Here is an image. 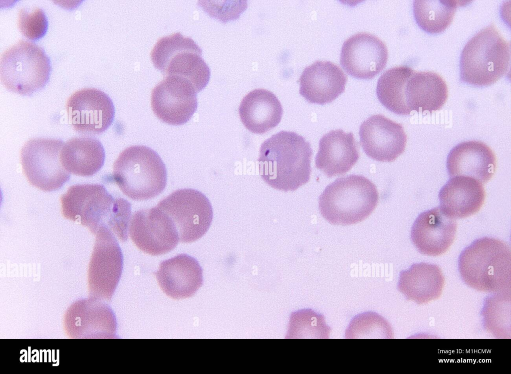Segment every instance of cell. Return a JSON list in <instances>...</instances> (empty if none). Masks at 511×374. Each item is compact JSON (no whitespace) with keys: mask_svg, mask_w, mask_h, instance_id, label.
Masks as SVG:
<instances>
[{"mask_svg":"<svg viewBox=\"0 0 511 374\" xmlns=\"http://www.w3.org/2000/svg\"><path fill=\"white\" fill-rule=\"evenodd\" d=\"M197 93L188 80L168 76L160 82L151 93V107L162 121L171 125L187 123L197 110Z\"/></svg>","mask_w":511,"mask_h":374,"instance_id":"12","label":"cell"},{"mask_svg":"<svg viewBox=\"0 0 511 374\" xmlns=\"http://www.w3.org/2000/svg\"><path fill=\"white\" fill-rule=\"evenodd\" d=\"M444 284V278L438 266L421 262L400 272L397 287L407 300L422 304L438 299Z\"/></svg>","mask_w":511,"mask_h":374,"instance_id":"24","label":"cell"},{"mask_svg":"<svg viewBox=\"0 0 511 374\" xmlns=\"http://www.w3.org/2000/svg\"><path fill=\"white\" fill-rule=\"evenodd\" d=\"M59 139L34 138L26 142L20 152L22 171L29 183L45 191L60 188L70 179L63 167Z\"/></svg>","mask_w":511,"mask_h":374,"instance_id":"9","label":"cell"},{"mask_svg":"<svg viewBox=\"0 0 511 374\" xmlns=\"http://www.w3.org/2000/svg\"><path fill=\"white\" fill-rule=\"evenodd\" d=\"M112 177L121 191L136 200L156 197L167 184V171L162 159L144 146L124 150L114 163Z\"/></svg>","mask_w":511,"mask_h":374,"instance_id":"6","label":"cell"},{"mask_svg":"<svg viewBox=\"0 0 511 374\" xmlns=\"http://www.w3.org/2000/svg\"><path fill=\"white\" fill-rule=\"evenodd\" d=\"M207 5L206 12L224 22L238 18L247 7V1H216Z\"/></svg>","mask_w":511,"mask_h":374,"instance_id":"33","label":"cell"},{"mask_svg":"<svg viewBox=\"0 0 511 374\" xmlns=\"http://www.w3.org/2000/svg\"><path fill=\"white\" fill-rule=\"evenodd\" d=\"M359 134L363 151L374 160L392 162L405 151L407 138L402 125L382 115L365 120Z\"/></svg>","mask_w":511,"mask_h":374,"instance_id":"16","label":"cell"},{"mask_svg":"<svg viewBox=\"0 0 511 374\" xmlns=\"http://www.w3.org/2000/svg\"><path fill=\"white\" fill-rule=\"evenodd\" d=\"M446 166L451 177H468L486 183L495 173L496 157L485 143L467 141L458 144L451 150Z\"/></svg>","mask_w":511,"mask_h":374,"instance_id":"20","label":"cell"},{"mask_svg":"<svg viewBox=\"0 0 511 374\" xmlns=\"http://www.w3.org/2000/svg\"><path fill=\"white\" fill-rule=\"evenodd\" d=\"M458 2L457 0H414V18L419 26L426 32L433 34L441 32L452 22Z\"/></svg>","mask_w":511,"mask_h":374,"instance_id":"28","label":"cell"},{"mask_svg":"<svg viewBox=\"0 0 511 374\" xmlns=\"http://www.w3.org/2000/svg\"><path fill=\"white\" fill-rule=\"evenodd\" d=\"M486 299L482 311L484 326L498 338L510 336V318H508V308L511 307V296L507 292H500Z\"/></svg>","mask_w":511,"mask_h":374,"instance_id":"29","label":"cell"},{"mask_svg":"<svg viewBox=\"0 0 511 374\" xmlns=\"http://www.w3.org/2000/svg\"><path fill=\"white\" fill-rule=\"evenodd\" d=\"M288 331L295 338L328 339L331 329L322 314L303 309L291 314Z\"/></svg>","mask_w":511,"mask_h":374,"instance_id":"31","label":"cell"},{"mask_svg":"<svg viewBox=\"0 0 511 374\" xmlns=\"http://www.w3.org/2000/svg\"><path fill=\"white\" fill-rule=\"evenodd\" d=\"M439 206L442 211L453 218H462L477 213L486 197L480 182L468 177H452L439 193Z\"/></svg>","mask_w":511,"mask_h":374,"instance_id":"22","label":"cell"},{"mask_svg":"<svg viewBox=\"0 0 511 374\" xmlns=\"http://www.w3.org/2000/svg\"><path fill=\"white\" fill-rule=\"evenodd\" d=\"M456 220L436 207L422 212L415 220L411 240L421 254L438 256L453 243L457 231Z\"/></svg>","mask_w":511,"mask_h":374,"instance_id":"17","label":"cell"},{"mask_svg":"<svg viewBox=\"0 0 511 374\" xmlns=\"http://www.w3.org/2000/svg\"><path fill=\"white\" fill-rule=\"evenodd\" d=\"M96 235L89 264V283L103 297L110 299L122 274L123 255L109 228L101 227Z\"/></svg>","mask_w":511,"mask_h":374,"instance_id":"14","label":"cell"},{"mask_svg":"<svg viewBox=\"0 0 511 374\" xmlns=\"http://www.w3.org/2000/svg\"><path fill=\"white\" fill-rule=\"evenodd\" d=\"M202 55V50L191 38L177 32L160 38L151 51V58L164 75L188 80L198 93L206 87L211 75Z\"/></svg>","mask_w":511,"mask_h":374,"instance_id":"8","label":"cell"},{"mask_svg":"<svg viewBox=\"0 0 511 374\" xmlns=\"http://www.w3.org/2000/svg\"><path fill=\"white\" fill-rule=\"evenodd\" d=\"M510 59V42L490 24L465 46L460 58V80L476 86L493 84L507 74Z\"/></svg>","mask_w":511,"mask_h":374,"instance_id":"4","label":"cell"},{"mask_svg":"<svg viewBox=\"0 0 511 374\" xmlns=\"http://www.w3.org/2000/svg\"><path fill=\"white\" fill-rule=\"evenodd\" d=\"M299 81V93L307 101L324 105L344 92L347 78L334 63L317 61L304 69Z\"/></svg>","mask_w":511,"mask_h":374,"instance_id":"19","label":"cell"},{"mask_svg":"<svg viewBox=\"0 0 511 374\" xmlns=\"http://www.w3.org/2000/svg\"><path fill=\"white\" fill-rule=\"evenodd\" d=\"M51 62L44 49L33 42L20 40L7 48L0 59L2 83L9 91L30 96L49 79Z\"/></svg>","mask_w":511,"mask_h":374,"instance_id":"7","label":"cell"},{"mask_svg":"<svg viewBox=\"0 0 511 374\" xmlns=\"http://www.w3.org/2000/svg\"><path fill=\"white\" fill-rule=\"evenodd\" d=\"M379 194L375 185L361 175L337 179L320 195L319 209L329 223L348 225L360 222L376 207Z\"/></svg>","mask_w":511,"mask_h":374,"instance_id":"5","label":"cell"},{"mask_svg":"<svg viewBox=\"0 0 511 374\" xmlns=\"http://www.w3.org/2000/svg\"><path fill=\"white\" fill-rule=\"evenodd\" d=\"M346 339H392L389 323L380 315L372 312L355 316L345 331Z\"/></svg>","mask_w":511,"mask_h":374,"instance_id":"30","label":"cell"},{"mask_svg":"<svg viewBox=\"0 0 511 374\" xmlns=\"http://www.w3.org/2000/svg\"><path fill=\"white\" fill-rule=\"evenodd\" d=\"M415 71L407 66L390 68L379 77L376 94L380 103L388 110L399 115H409L406 100L407 83Z\"/></svg>","mask_w":511,"mask_h":374,"instance_id":"27","label":"cell"},{"mask_svg":"<svg viewBox=\"0 0 511 374\" xmlns=\"http://www.w3.org/2000/svg\"><path fill=\"white\" fill-rule=\"evenodd\" d=\"M105 154L97 139L75 137L67 141L60 152V160L70 173L82 177L91 176L102 167Z\"/></svg>","mask_w":511,"mask_h":374,"instance_id":"25","label":"cell"},{"mask_svg":"<svg viewBox=\"0 0 511 374\" xmlns=\"http://www.w3.org/2000/svg\"><path fill=\"white\" fill-rule=\"evenodd\" d=\"M17 25L24 36L35 40L41 38L46 32L48 21L41 8H22L18 12Z\"/></svg>","mask_w":511,"mask_h":374,"instance_id":"32","label":"cell"},{"mask_svg":"<svg viewBox=\"0 0 511 374\" xmlns=\"http://www.w3.org/2000/svg\"><path fill=\"white\" fill-rule=\"evenodd\" d=\"M458 268L464 282L479 291L506 292L511 286V248L485 237L475 240L460 255Z\"/></svg>","mask_w":511,"mask_h":374,"instance_id":"3","label":"cell"},{"mask_svg":"<svg viewBox=\"0 0 511 374\" xmlns=\"http://www.w3.org/2000/svg\"><path fill=\"white\" fill-rule=\"evenodd\" d=\"M66 108L73 129L86 135L103 133L112 124L115 115L111 98L96 88L76 91L68 98Z\"/></svg>","mask_w":511,"mask_h":374,"instance_id":"13","label":"cell"},{"mask_svg":"<svg viewBox=\"0 0 511 374\" xmlns=\"http://www.w3.org/2000/svg\"><path fill=\"white\" fill-rule=\"evenodd\" d=\"M129 233L140 250L151 255L167 253L179 241L172 220L157 206L135 212L130 221Z\"/></svg>","mask_w":511,"mask_h":374,"instance_id":"11","label":"cell"},{"mask_svg":"<svg viewBox=\"0 0 511 374\" xmlns=\"http://www.w3.org/2000/svg\"><path fill=\"white\" fill-rule=\"evenodd\" d=\"M312 150L304 138L280 131L261 145L257 159L262 179L273 188L294 191L309 180Z\"/></svg>","mask_w":511,"mask_h":374,"instance_id":"2","label":"cell"},{"mask_svg":"<svg viewBox=\"0 0 511 374\" xmlns=\"http://www.w3.org/2000/svg\"><path fill=\"white\" fill-rule=\"evenodd\" d=\"M359 158L358 145L353 133L341 129L332 130L319 141L315 166L331 178L348 172Z\"/></svg>","mask_w":511,"mask_h":374,"instance_id":"21","label":"cell"},{"mask_svg":"<svg viewBox=\"0 0 511 374\" xmlns=\"http://www.w3.org/2000/svg\"><path fill=\"white\" fill-rule=\"evenodd\" d=\"M155 275L162 291L175 299L193 296L203 283V270L199 262L186 254L161 262Z\"/></svg>","mask_w":511,"mask_h":374,"instance_id":"18","label":"cell"},{"mask_svg":"<svg viewBox=\"0 0 511 374\" xmlns=\"http://www.w3.org/2000/svg\"><path fill=\"white\" fill-rule=\"evenodd\" d=\"M448 97L446 83L432 72H415L406 87V100L411 112H433L442 108Z\"/></svg>","mask_w":511,"mask_h":374,"instance_id":"26","label":"cell"},{"mask_svg":"<svg viewBox=\"0 0 511 374\" xmlns=\"http://www.w3.org/2000/svg\"><path fill=\"white\" fill-rule=\"evenodd\" d=\"M245 127L255 134H263L280 122L283 109L275 95L263 89H256L242 99L239 108Z\"/></svg>","mask_w":511,"mask_h":374,"instance_id":"23","label":"cell"},{"mask_svg":"<svg viewBox=\"0 0 511 374\" xmlns=\"http://www.w3.org/2000/svg\"><path fill=\"white\" fill-rule=\"evenodd\" d=\"M63 215L78 222L96 234L109 228L121 241L128 239L131 207L126 199L114 198L102 185L71 186L60 198Z\"/></svg>","mask_w":511,"mask_h":374,"instance_id":"1","label":"cell"},{"mask_svg":"<svg viewBox=\"0 0 511 374\" xmlns=\"http://www.w3.org/2000/svg\"><path fill=\"white\" fill-rule=\"evenodd\" d=\"M157 206L171 218L182 242H192L202 237L213 220V208L209 199L196 189L177 190Z\"/></svg>","mask_w":511,"mask_h":374,"instance_id":"10","label":"cell"},{"mask_svg":"<svg viewBox=\"0 0 511 374\" xmlns=\"http://www.w3.org/2000/svg\"><path fill=\"white\" fill-rule=\"evenodd\" d=\"M388 50L385 43L371 34H354L343 44L340 62L349 75L360 79H370L385 67Z\"/></svg>","mask_w":511,"mask_h":374,"instance_id":"15","label":"cell"}]
</instances>
